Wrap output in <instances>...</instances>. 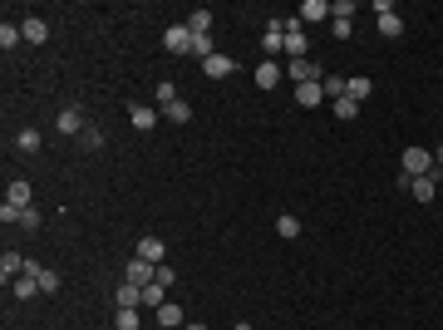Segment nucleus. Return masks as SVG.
I'll return each instance as SVG.
<instances>
[{
	"label": "nucleus",
	"mask_w": 443,
	"mask_h": 330,
	"mask_svg": "<svg viewBox=\"0 0 443 330\" xmlns=\"http://www.w3.org/2000/svg\"><path fill=\"white\" fill-rule=\"evenodd\" d=\"M433 173V148H404V183Z\"/></svg>",
	"instance_id": "nucleus-1"
},
{
	"label": "nucleus",
	"mask_w": 443,
	"mask_h": 330,
	"mask_svg": "<svg viewBox=\"0 0 443 330\" xmlns=\"http://www.w3.org/2000/svg\"><path fill=\"white\" fill-rule=\"evenodd\" d=\"M162 114H168V124H187V119H192V104L178 94L173 104H162Z\"/></svg>",
	"instance_id": "nucleus-19"
},
{
	"label": "nucleus",
	"mask_w": 443,
	"mask_h": 330,
	"mask_svg": "<svg viewBox=\"0 0 443 330\" xmlns=\"http://www.w3.org/2000/svg\"><path fill=\"white\" fill-rule=\"evenodd\" d=\"M15 143H20L25 153H35V148H40L44 138H40V129H20V133H15Z\"/></svg>",
	"instance_id": "nucleus-26"
},
{
	"label": "nucleus",
	"mask_w": 443,
	"mask_h": 330,
	"mask_svg": "<svg viewBox=\"0 0 443 330\" xmlns=\"http://www.w3.org/2000/svg\"><path fill=\"white\" fill-rule=\"evenodd\" d=\"M369 94H374V84H369V79H365V74H355V79H350V84H345V99H355V104H365V99H369Z\"/></svg>",
	"instance_id": "nucleus-20"
},
{
	"label": "nucleus",
	"mask_w": 443,
	"mask_h": 330,
	"mask_svg": "<svg viewBox=\"0 0 443 330\" xmlns=\"http://www.w3.org/2000/svg\"><path fill=\"white\" fill-rule=\"evenodd\" d=\"M330 30H335V40H350L355 35V20H330Z\"/></svg>",
	"instance_id": "nucleus-35"
},
{
	"label": "nucleus",
	"mask_w": 443,
	"mask_h": 330,
	"mask_svg": "<svg viewBox=\"0 0 443 330\" xmlns=\"http://www.w3.org/2000/svg\"><path fill=\"white\" fill-rule=\"evenodd\" d=\"M355 114H360V104H355V99H335V119H340V124H350Z\"/></svg>",
	"instance_id": "nucleus-27"
},
{
	"label": "nucleus",
	"mask_w": 443,
	"mask_h": 330,
	"mask_svg": "<svg viewBox=\"0 0 443 330\" xmlns=\"http://www.w3.org/2000/svg\"><path fill=\"white\" fill-rule=\"evenodd\" d=\"M25 271H35V281H40V291H49V296L60 291V271H49V266H35V261H30Z\"/></svg>",
	"instance_id": "nucleus-18"
},
{
	"label": "nucleus",
	"mask_w": 443,
	"mask_h": 330,
	"mask_svg": "<svg viewBox=\"0 0 443 330\" xmlns=\"http://www.w3.org/2000/svg\"><path fill=\"white\" fill-rule=\"evenodd\" d=\"M345 84H350L345 74H325V79H320V89H325V99H345Z\"/></svg>",
	"instance_id": "nucleus-23"
},
{
	"label": "nucleus",
	"mask_w": 443,
	"mask_h": 330,
	"mask_svg": "<svg viewBox=\"0 0 443 330\" xmlns=\"http://www.w3.org/2000/svg\"><path fill=\"white\" fill-rule=\"evenodd\" d=\"M276 84H281V65H276V60H261V65H256V89H276Z\"/></svg>",
	"instance_id": "nucleus-15"
},
{
	"label": "nucleus",
	"mask_w": 443,
	"mask_h": 330,
	"mask_svg": "<svg viewBox=\"0 0 443 330\" xmlns=\"http://www.w3.org/2000/svg\"><path fill=\"white\" fill-rule=\"evenodd\" d=\"M232 330H251V325H246V320H242V325H232Z\"/></svg>",
	"instance_id": "nucleus-36"
},
{
	"label": "nucleus",
	"mask_w": 443,
	"mask_h": 330,
	"mask_svg": "<svg viewBox=\"0 0 443 330\" xmlns=\"http://www.w3.org/2000/svg\"><path fill=\"white\" fill-rule=\"evenodd\" d=\"M276 232H281L286 242H291V237H301V217H291V212H281V217H276Z\"/></svg>",
	"instance_id": "nucleus-24"
},
{
	"label": "nucleus",
	"mask_w": 443,
	"mask_h": 330,
	"mask_svg": "<svg viewBox=\"0 0 443 330\" xmlns=\"http://www.w3.org/2000/svg\"><path fill=\"white\" fill-rule=\"evenodd\" d=\"M40 222H44V217H40L35 207H25V212H20V227H25V232H40Z\"/></svg>",
	"instance_id": "nucleus-32"
},
{
	"label": "nucleus",
	"mask_w": 443,
	"mask_h": 330,
	"mask_svg": "<svg viewBox=\"0 0 443 330\" xmlns=\"http://www.w3.org/2000/svg\"><path fill=\"white\" fill-rule=\"evenodd\" d=\"M114 330H138V311H114Z\"/></svg>",
	"instance_id": "nucleus-29"
},
{
	"label": "nucleus",
	"mask_w": 443,
	"mask_h": 330,
	"mask_svg": "<svg viewBox=\"0 0 443 330\" xmlns=\"http://www.w3.org/2000/svg\"><path fill=\"white\" fill-rule=\"evenodd\" d=\"M379 35H384V40H399V35H404V20H399L394 10H390V15H379Z\"/></svg>",
	"instance_id": "nucleus-22"
},
{
	"label": "nucleus",
	"mask_w": 443,
	"mask_h": 330,
	"mask_svg": "<svg viewBox=\"0 0 443 330\" xmlns=\"http://www.w3.org/2000/svg\"><path fill=\"white\" fill-rule=\"evenodd\" d=\"M153 315H158V325H162V330H183V325H187V320H183V306H173V301H162Z\"/></svg>",
	"instance_id": "nucleus-14"
},
{
	"label": "nucleus",
	"mask_w": 443,
	"mask_h": 330,
	"mask_svg": "<svg viewBox=\"0 0 443 330\" xmlns=\"http://www.w3.org/2000/svg\"><path fill=\"white\" fill-rule=\"evenodd\" d=\"M133 256H143V261H153V266H162V261H168V247H162V237H138V247H133Z\"/></svg>",
	"instance_id": "nucleus-4"
},
{
	"label": "nucleus",
	"mask_w": 443,
	"mask_h": 330,
	"mask_svg": "<svg viewBox=\"0 0 443 330\" xmlns=\"http://www.w3.org/2000/svg\"><path fill=\"white\" fill-rule=\"evenodd\" d=\"M296 15H301V25H320V20L330 15V6H325V0H306V6H301Z\"/></svg>",
	"instance_id": "nucleus-17"
},
{
	"label": "nucleus",
	"mask_w": 443,
	"mask_h": 330,
	"mask_svg": "<svg viewBox=\"0 0 443 330\" xmlns=\"http://www.w3.org/2000/svg\"><path fill=\"white\" fill-rule=\"evenodd\" d=\"M20 35H25V44H44V40H49V25H44L40 15H25V20H20Z\"/></svg>",
	"instance_id": "nucleus-10"
},
{
	"label": "nucleus",
	"mask_w": 443,
	"mask_h": 330,
	"mask_svg": "<svg viewBox=\"0 0 443 330\" xmlns=\"http://www.w3.org/2000/svg\"><path fill=\"white\" fill-rule=\"evenodd\" d=\"M25 266H30V261H25L20 251H6V256H0V281H6V286H10L15 277H25Z\"/></svg>",
	"instance_id": "nucleus-9"
},
{
	"label": "nucleus",
	"mask_w": 443,
	"mask_h": 330,
	"mask_svg": "<svg viewBox=\"0 0 443 330\" xmlns=\"http://www.w3.org/2000/svg\"><path fill=\"white\" fill-rule=\"evenodd\" d=\"M54 129H60V133H74V138H84V114H79V108L69 104V108H60V119H54Z\"/></svg>",
	"instance_id": "nucleus-7"
},
{
	"label": "nucleus",
	"mask_w": 443,
	"mask_h": 330,
	"mask_svg": "<svg viewBox=\"0 0 443 330\" xmlns=\"http://www.w3.org/2000/svg\"><path fill=\"white\" fill-rule=\"evenodd\" d=\"M153 281H158V286H173V281H178V271H173V266H168V261H162V266H158V271H153Z\"/></svg>",
	"instance_id": "nucleus-33"
},
{
	"label": "nucleus",
	"mask_w": 443,
	"mask_h": 330,
	"mask_svg": "<svg viewBox=\"0 0 443 330\" xmlns=\"http://www.w3.org/2000/svg\"><path fill=\"white\" fill-rule=\"evenodd\" d=\"M320 99H325V89H320V84H296V104H301V108H315Z\"/></svg>",
	"instance_id": "nucleus-21"
},
{
	"label": "nucleus",
	"mask_w": 443,
	"mask_h": 330,
	"mask_svg": "<svg viewBox=\"0 0 443 330\" xmlns=\"http://www.w3.org/2000/svg\"><path fill=\"white\" fill-rule=\"evenodd\" d=\"M355 15V0H335V6H330V20H350Z\"/></svg>",
	"instance_id": "nucleus-30"
},
{
	"label": "nucleus",
	"mask_w": 443,
	"mask_h": 330,
	"mask_svg": "<svg viewBox=\"0 0 443 330\" xmlns=\"http://www.w3.org/2000/svg\"><path fill=\"white\" fill-rule=\"evenodd\" d=\"M286 69H291V84H320V65L310 60V54L306 60H291Z\"/></svg>",
	"instance_id": "nucleus-6"
},
{
	"label": "nucleus",
	"mask_w": 443,
	"mask_h": 330,
	"mask_svg": "<svg viewBox=\"0 0 443 330\" xmlns=\"http://www.w3.org/2000/svg\"><path fill=\"white\" fill-rule=\"evenodd\" d=\"M128 119H133V129H138V133H153V129H158V108L133 104V108H128Z\"/></svg>",
	"instance_id": "nucleus-13"
},
{
	"label": "nucleus",
	"mask_w": 443,
	"mask_h": 330,
	"mask_svg": "<svg viewBox=\"0 0 443 330\" xmlns=\"http://www.w3.org/2000/svg\"><path fill=\"white\" fill-rule=\"evenodd\" d=\"M202 74H207V79H232V74H237V60H232V54H207V60H202Z\"/></svg>",
	"instance_id": "nucleus-3"
},
{
	"label": "nucleus",
	"mask_w": 443,
	"mask_h": 330,
	"mask_svg": "<svg viewBox=\"0 0 443 330\" xmlns=\"http://www.w3.org/2000/svg\"><path fill=\"white\" fill-rule=\"evenodd\" d=\"M261 49L271 54V60H276V54H286V30H281V15H276V20L266 25V35H261Z\"/></svg>",
	"instance_id": "nucleus-5"
},
{
	"label": "nucleus",
	"mask_w": 443,
	"mask_h": 330,
	"mask_svg": "<svg viewBox=\"0 0 443 330\" xmlns=\"http://www.w3.org/2000/svg\"><path fill=\"white\" fill-rule=\"evenodd\" d=\"M20 40H25V35H20V25H10V20H6V25H0V44H6V49H15Z\"/></svg>",
	"instance_id": "nucleus-28"
},
{
	"label": "nucleus",
	"mask_w": 443,
	"mask_h": 330,
	"mask_svg": "<svg viewBox=\"0 0 443 330\" xmlns=\"http://www.w3.org/2000/svg\"><path fill=\"white\" fill-rule=\"evenodd\" d=\"M433 192H438V178H433V173L409 178V197H414V202H433Z\"/></svg>",
	"instance_id": "nucleus-12"
},
{
	"label": "nucleus",
	"mask_w": 443,
	"mask_h": 330,
	"mask_svg": "<svg viewBox=\"0 0 443 330\" xmlns=\"http://www.w3.org/2000/svg\"><path fill=\"white\" fill-rule=\"evenodd\" d=\"M173 99H178V84L162 79V84H158V108H162V104H173Z\"/></svg>",
	"instance_id": "nucleus-34"
},
{
	"label": "nucleus",
	"mask_w": 443,
	"mask_h": 330,
	"mask_svg": "<svg viewBox=\"0 0 443 330\" xmlns=\"http://www.w3.org/2000/svg\"><path fill=\"white\" fill-rule=\"evenodd\" d=\"M10 296H15V301H30V296H40L35 271H25V277H15V281H10Z\"/></svg>",
	"instance_id": "nucleus-16"
},
{
	"label": "nucleus",
	"mask_w": 443,
	"mask_h": 330,
	"mask_svg": "<svg viewBox=\"0 0 443 330\" xmlns=\"http://www.w3.org/2000/svg\"><path fill=\"white\" fill-rule=\"evenodd\" d=\"M187 30H192L197 40H202V35H212V15H207V10H192V15H187Z\"/></svg>",
	"instance_id": "nucleus-25"
},
{
	"label": "nucleus",
	"mask_w": 443,
	"mask_h": 330,
	"mask_svg": "<svg viewBox=\"0 0 443 330\" xmlns=\"http://www.w3.org/2000/svg\"><path fill=\"white\" fill-rule=\"evenodd\" d=\"M162 49L168 54H192V30L187 25H168L162 30Z\"/></svg>",
	"instance_id": "nucleus-2"
},
{
	"label": "nucleus",
	"mask_w": 443,
	"mask_h": 330,
	"mask_svg": "<svg viewBox=\"0 0 443 330\" xmlns=\"http://www.w3.org/2000/svg\"><path fill=\"white\" fill-rule=\"evenodd\" d=\"M84 148H89V153H99V148H103V129H94V124H89V129H84Z\"/></svg>",
	"instance_id": "nucleus-31"
},
{
	"label": "nucleus",
	"mask_w": 443,
	"mask_h": 330,
	"mask_svg": "<svg viewBox=\"0 0 443 330\" xmlns=\"http://www.w3.org/2000/svg\"><path fill=\"white\" fill-rule=\"evenodd\" d=\"M30 197H35V188H30L25 178H15V183L6 188V207H20V212H25V207H30Z\"/></svg>",
	"instance_id": "nucleus-11"
},
{
	"label": "nucleus",
	"mask_w": 443,
	"mask_h": 330,
	"mask_svg": "<svg viewBox=\"0 0 443 330\" xmlns=\"http://www.w3.org/2000/svg\"><path fill=\"white\" fill-rule=\"evenodd\" d=\"M183 330H207V325H183Z\"/></svg>",
	"instance_id": "nucleus-37"
},
{
	"label": "nucleus",
	"mask_w": 443,
	"mask_h": 330,
	"mask_svg": "<svg viewBox=\"0 0 443 330\" xmlns=\"http://www.w3.org/2000/svg\"><path fill=\"white\" fill-rule=\"evenodd\" d=\"M153 271H158L153 261L133 256V261H128V271H124V281H133V286H153Z\"/></svg>",
	"instance_id": "nucleus-8"
}]
</instances>
